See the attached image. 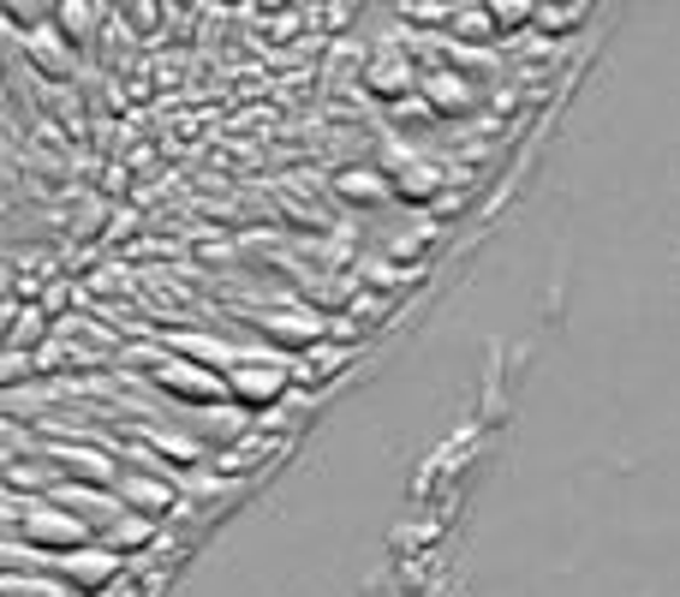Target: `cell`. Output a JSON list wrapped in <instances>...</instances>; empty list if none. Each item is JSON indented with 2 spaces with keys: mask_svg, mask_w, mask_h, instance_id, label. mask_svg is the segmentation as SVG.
Here are the masks:
<instances>
[{
  "mask_svg": "<svg viewBox=\"0 0 680 597\" xmlns=\"http://www.w3.org/2000/svg\"><path fill=\"white\" fill-rule=\"evenodd\" d=\"M7 526H12V537L49 550V556H66V550H91L96 544V532L84 526L78 514H66V508L49 502V497H19V490H7Z\"/></svg>",
  "mask_w": 680,
  "mask_h": 597,
  "instance_id": "6da1fadb",
  "label": "cell"
},
{
  "mask_svg": "<svg viewBox=\"0 0 680 597\" xmlns=\"http://www.w3.org/2000/svg\"><path fill=\"white\" fill-rule=\"evenodd\" d=\"M42 556H49V550H42ZM120 574H126V556H120V550H108L102 537H96L91 550H66V556H49V567H42V579H61V586H72L78 597H102Z\"/></svg>",
  "mask_w": 680,
  "mask_h": 597,
  "instance_id": "7a4b0ae2",
  "label": "cell"
},
{
  "mask_svg": "<svg viewBox=\"0 0 680 597\" xmlns=\"http://www.w3.org/2000/svg\"><path fill=\"white\" fill-rule=\"evenodd\" d=\"M287 383H293V353H280V347H257V353H245V365L227 376L233 406H245V413L275 406L280 395H287Z\"/></svg>",
  "mask_w": 680,
  "mask_h": 597,
  "instance_id": "3957f363",
  "label": "cell"
},
{
  "mask_svg": "<svg viewBox=\"0 0 680 597\" xmlns=\"http://www.w3.org/2000/svg\"><path fill=\"white\" fill-rule=\"evenodd\" d=\"M150 383L168 388V395H180L185 406H233L227 376L210 371V365H191V359H173V353H161V365L150 371Z\"/></svg>",
  "mask_w": 680,
  "mask_h": 597,
  "instance_id": "277c9868",
  "label": "cell"
},
{
  "mask_svg": "<svg viewBox=\"0 0 680 597\" xmlns=\"http://www.w3.org/2000/svg\"><path fill=\"white\" fill-rule=\"evenodd\" d=\"M114 497H120V502L131 508V514H150V520H161L173 502H180L168 478H161V472H144V466H126L120 484H114Z\"/></svg>",
  "mask_w": 680,
  "mask_h": 597,
  "instance_id": "5b68a950",
  "label": "cell"
},
{
  "mask_svg": "<svg viewBox=\"0 0 680 597\" xmlns=\"http://www.w3.org/2000/svg\"><path fill=\"white\" fill-rule=\"evenodd\" d=\"M364 90L382 96V102H412V96L424 90V72L412 66V61H401V54H389V61L376 54V61L364 66Z\"/></svg>",
  "mask_w": 680,
  "mask_h": 597,
  "instance_id": "8992f818",
  "label": "cell"
},
{
  "mask_svg": "<svg viewBox=\"0 0 680 597\" xmlns=\"http://www.w3.org/2000/svg\"><path fill=\"white\" fill-rule=\"evenodd\" d=\"M257 329L269 334V341H287V347H299V353H305V347H322V334H329L334 323H329V317H310V311H287V317L263 311Z\"/></svg>",
  "mask_w": 680,
  "mask_h": 597,
  "instance_id": "52a82bcc",
  "label": "cell"
},
{
  "mask_svg": "<svg viewBox=\"0 0 680 597\" xmlns=\"http://www.w3.org/2000/svg\"><path fill=\"white\" fill-rule=\"evenodd\" d=\"M418 96L431 102L436 114H460V108H471V102H478L471 78H466V72H454V66H431V72H424V90H418Z\"/></svg>",
  "mask_w": 680,
  "mask_h": 597,
  "instance_id": "ba28073f",
  "label": "cell"
},
{
  "mask_svg": "<svg viewBox=\"0 0 680 597\" xmlns=\"http://www.w3.org/2000/svg\"><path fill=\"white\" fill-rule=\"evenodd\" d=\"M394 192V173H382V168H340L334 173V198H347V203H382Z\"/></svg>",
  "mask_w": 680,
  "mask_h": 597,
  "instance_id": "9c48e42d",
  "label": "cell"
},
{
  "mask_svg": "<svg viewBox=\"0 0 680 597\" xmlns=\"http://www.w3.org/2000/svg\"><path fill=\"white\" fill-rule=\"evenodd\" d=\"M156 532H161V520H150V514H131V508H126V514L114 520L108 532H102V544H108V550H120V556H131V550L156 544Z\"/></svg>",
  "mask_w": 680,
  "mask_h": 597,
  "instance_id": "30bf717a",
  "label": "cell"
},
{
  "mask_svg": "<svg viewBox=\"0 0 680 597\" xmlns=\"http://www.w3.org/2000/svg\"><path fill=\"white\" fill-rule=\"evenodd\" d=\"M347 347H305V353H293V383H322L329 371L347 365Z\"/></svg>",
  "mask_w": 680,
  "mask_h": 597,
  "instance_id": "8fae6325",
  "label": "cell"
},
{
  "mask_svg": "<svg viewBox=\"0 0 680 597\" xmlns=\"http://www.w3.org/2000/svg\"><path fill=\"white\" fill-rule=\"evenodd\" d=\"M54 19H61V31H66L72 42H84V36L96 31V19H102V12L91 7V0H61V7H54Z\"/></svg>",
  "mask_w": 680,
  "mask_h": 597,
  "instance_id": "7c38bea8",
  "label": "cell"
},
{
  "mask_svg": "<svg viewBox=\"0 0 680 597\" xmlns=\"http://www.w3.org/2000/svg\"><path fill=\"white\" fill-rule=\"evenodd\" d=\"M490 19H496L501 36H508V31H525V24H538V0H496Z\"/></svg>",
  "mask_w": 680,
  "mask_h": 597,
  "instance_id": "4fadbf2b",
  "label": "cell"
},
{
  "mask_svg": "<svg viewBox=\"0 0 680 597\" xmlns=\"http://www.w3.org/2000/svg\"><path fill=\"white\" fill-rule=\"evenodd\" d=\"M448 31H454V36H478V42L501 36L496 19H490V7H454V24H448Z\"/></svg>",
  "mask_w": 680,
  "mask_h": 597,
  "instance_id": "5bb4252c",
  "label": "cell"
},
{
  "mask_svg": "<svg viewBox=\"0 0 680 597\" xmlns=\"http://www.w3.org/2000/svg\"><path fill=\"white\" fill-rule=\"evenodd\" d=\"M585 19V7H538V31L543 36H567Z\"/></svg>",
  "mask_w": 680,
  "mask_h": 597,
  "instance_id": "9a60e30c",
  "label": "cell"
},
{
  "mask_svg": "<svg viewBox=\"0 0 680 597\" xmlns=\"http://www.w3.org/2000/svg\"><path fill=\"white\" fill-rule=\"evenodd\" d=\"M31 359H36V353H7V365H0V376H7L12 388H19L24 376H31Z\"/></svg>",
  "mask_w": 680,
  "mask_h": 597,
  "instance_id": "2e32d148",
  "label": "cell"
}]
</instances>
